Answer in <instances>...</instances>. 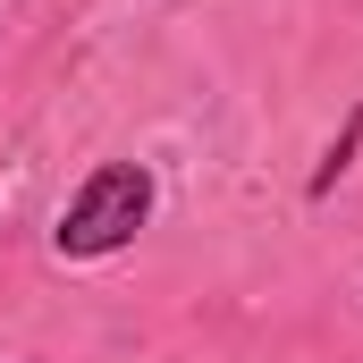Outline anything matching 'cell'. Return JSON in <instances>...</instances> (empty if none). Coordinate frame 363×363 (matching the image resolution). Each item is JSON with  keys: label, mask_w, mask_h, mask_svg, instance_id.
Returning a JSON list of instances; mask_svg holds the SVG:
<instances>
[{"label": "cell", "mask_w": 363, "mask_h": 363, "mask_svg": "<svg viewBox=\"0 0 363 363\" xmlns=\"http://www.w3.org/2000/svg\"><path fill=\"white\" fill-rule=\"evenodd\" d=\"M144 220H152V169H144V161H101V169L68 194L51 245H60L68 262H101V254L135 245Z\"/></svg>", "instance_id": "6da1fadb"}, {"label": "cell", "mask_w": 363, "mask_h": 363, "mask_svg": "<svg viewBox=\"0 0 363 363\" xmlns=\"http://www.w3.org/2000/svg\"><path fill=\"white\" fill-rule=\"evenodd\" d=\"M355 152H363V101H355V118L338 127V144L321 152V169H313V194H330V186L347 178V161H355Z\"/></svg>", "instance_id": "7a4b0ae2"}]
</instances>
